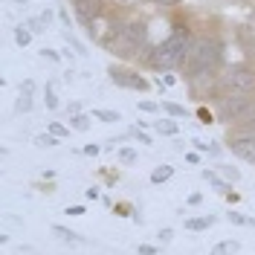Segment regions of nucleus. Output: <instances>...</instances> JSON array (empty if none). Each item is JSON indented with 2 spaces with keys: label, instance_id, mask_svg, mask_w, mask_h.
<instances>
[{
  "label": "nucleus",
  "instance_id": "obj_28",
  "mask_svg": "<svg viewBox=\"0 0 255 255\" xmlns=\"http://www.w3.org/2000/svg\"><path fill=\"white\" fill-rule=\"evenodd\" d=\"M17 110H23V113H26V110H29V107H32V96H20V99H17V104H15Z\"/></svg>",
  "mask_w": 255,
  "mask_h": 255
},
{
  "label": "nucleus",
  "instance_id": "obj_33",
  "mask_svg": "<svg viewBox=\"0 0 255 255\" xmlns=\"http://www.w3.org/2000/svg\"><path fill=\"white\" fill-rule=\"evenodd\" d=\"M67 215H73V218L85 215V206H67Z\"/></svg>",
  "mask_w": 255,
  "mask_h": 255
},
{
  "label": "nucleus",
  "instance_id": "obj_5",
  "mask_svg": "<svg viewBox=\"0 0 255 255\" xmlns=\"http://www.w3.org/2000/svg\"><path fill=\"white\" fill-rule=\"evenodd\" d=\"M110 82L119 87H128V90H148V82L139 76V73H131V70H122V67H110Z\"/></svg>",
  "mask_w": 255,
  "mask_h": 255
},
{
  "label": "nucleus",
  "instance_id": "obj_7",
  "mask_svg": "<svg viewBox=\"0 0 255 255\" xmlns=\"http://www.w3.org/2000/svg\"><path fill=\"white\" fill-rule=\"evenodd\" d=\"M229 151L241 157V160H247V163H255V136L247 134V136H235L232 142H229Z\"/></svg>",
  "mask_w": 255,
  "mask_h": 255
},
{
  "label": "nucleus",
  "instance_id": "obj_36",
  "mask_svg": "<svg viewBox=\"0 0 255 255\" xmlns=\"http://www.w3.org/2000/svg\"><path fill=\"white\" fill-rule=\"evenodd\" d=\"M102 151V148H99V145H85V154L87 157H96V154Z\"/></svg>",
  "mask_w": 255,
  "mask_h": 255
},
{
  "label": "nucleus",
  "instance_id": "obj_2",
  "mask_svg": "<svg viewBox=\"0 0 255 255\" xmlns=\"http://www.w3.org/2000/svg\"><path fill=\"white\" fill-rule=\"evenodd\" d=\"M218 61H221V44L215 38H197V41H191L183 64L191 70V76H200V73H209Z\"/></svg>",
  "mask_w": 255,
  "mask_h": 255
},
{
  "label": "nucleus",
  "instance_id": "obj_8",
  "mask_svg": "<svg viewBox=\"0 0 255 255\" xmlns=\"http://www.w3.org/2000/svg\"><path fill=\"white\" fill-rule=\"evenodd\" d=\"M102 12V0H76V15L82 23H93Z\"/></svg>",
  "mask_w": 255,
  "mask_h": 255
},
{
  "label": "nucleus",
  "instance_id": "obj_13",
  "mask_svg": "<svg viewBox=\"0 0 255 255\" xmlns=\"http://www.w3.org/2000/svg\"><path fill=\"white\" fill-rule=\"evenodd\" d=\"M35 145H38V148H55V145H58V136L52 134H38L35 136Z\"/></svg>",
  "mask_w": 255,
  "mask_h": 255
},
{
  "label": "nucleus",
  "instance_id": "obj_3",
  "mask_svg": "<svg viewBox=\"0 0 255 255\" xmlns=\"http://www.w3.org/2000/svg\"><path fill=\"white\" fill-rule=\"evenodd\" d=\"M226 87H232L235 93H253L255 90V70L253 67H229L223 76Z\"/></svg>",
  "mask_w": 255,
  "mask_h": 255
},
{
  "label": "nucleus",
  "instance_id": "obj_43",
  "mask_svg": "<svg viewBox=\"0 0 255 255\" xmlns=\"http://www.w3.org/2000/svg\"><path fill=\"white\" fill-rule=\"evenodd\" d=\"M73 3H76V0H73Z\"/></svg>",
  "mask_w": 255,
  "mask_h": 255
},
{
  "label": "nucleus",
  "instance_id": "obj_16",
  "mask_svg": "<svg viewBox=\"0 0 255 255\" xmlns=\"http://www.w3.org/2000/svg\"><path fill=\"white\" fill-rule=\"evenodd\" d=\"M90 116H93V113H90ZM90 116H87V113H73L70 125H73L76 131H87V128H90Z\"/></svg>",
  "mask_w": 255,
  "mask_h": 255
},
{
  "label": "nucleus",
  "instance_id": "obj_9",
  "mask_svg": "<svg viewBox=\"0 0 255 255\" xmlns=\"http://www.w3.org/2000/svg\"><path fill=\"white\" fill-rule=\"evenodd\" d=\"M238 38H241V47H244V50L255 52V26H241Z\"/></svg>",
  "mask_w": 255,
  "mask_h": 255
},
{
  "label": "nucleus",
  "instance_id": "obj_32",
  "mask_svg": "<svg viewBox=\"0 0 255 255\" xmlns=\"http://www.w3.org/2000/svg\"><path fill=\"white\" fill-rule=\"evenodd\" d=\"M194 148H197V151H215V145H209V142H200V139H194Z\"/></svg>",
  "mask_w": 255,
  "mask_h": 255
},
{
  "label": "nucleus",
  "instance_id": "obj_37",
  "mask_svg": "<svg viewBox=\"0 0 255 255\" xmlns=\"http://www.w3.org/2000/svg\"><path fill=\"white\" fill-rule=\"evenodd\" d=\"M203 203V194H191V197H188V206H200Z\"/></svg>",
  "mask_w": 255,
  "mask_h": 255
},
{
  "label": "nucleus",
  "instance_id": "obj_39",
  "mask_svg": "<svg viewBox=\"0 0 255 255\" xmlns=\"http://www.w3.org/2000/svg\"><path fill=\"white\" fill-rule=\"evenodd\" d=\"M154 3H157V6H177L180 0H154Z\"/></svg>",
  "mask_w": 255,
  "mask_h": 255
},
{
  "label": "nucleus",
  "instance_id": "obj_1",
  "mask_svg": "<svg viewBox=\"0 0 255 255\" xmlns=\"http://www.w3.org/2000/svg\"><path fill=\"white\" fill-rule=\"evenodd\" d=\"M188 47H191V38H188L186 29H177L174 35H169L160 47L151 50V67L157 70H171L180 67L188 55Z\"/></svg>",
  "mask_w": 255,
  "mask_h": 255
},
{
  "label": "nucleus",
  "instance_id": "obj_14",
  "mask_svg": "<svg viewBox=\"0 0 255 255\" xmlns=\"http://www.w3.org/2000/svg\"><path fill=\"white\" fill-rule=\"evenodd\" d=\"M203 180H206L212 188H215V191L226 194V183H223V180H218V174H215V171H203Z\"/></svg>",
  "mask_w": 255,
  "mask_h": 255
},
{
  "label": "nucleus",
  "instance_id": "obj_24",
  "mask_svg": "<svg viewBox=\"0 0 255 255\" xmlns=\"http://www.w3.org/2000/svg\"><path fill=\"white\" fill-rule=\"evenodd\" d=\"M119 160L125 163V166H131V163H136V151H134V148H122V151H119Z\"/></svg>",
  "mask_w": 255,
  "mask_h": 255
},
{
  "label": "nucleus",
  "instance_id": "obj_27",
  "mask_svg": "<svg viewBox=\"0 0 255 255\" xmlns=\"http://www.w3.org/2000/svg\"><path fill=\"white\" fill-rule=\"evenodd\" d=\"M64 38L70 41V47H73V50L79 52V55H87V50H85V47H82V44H79V41H76V38H73L70 32H64Z\"/></svg>",
  "mask_w": 255,
  "mask_h": 255
},
{
  "label": "nucleus",
  "instance_id": "obj_18",
  "mask_svg": "<svg viewBox=\"0 0 255 255\" xmlns=\"http://www.w3.org/2000/svg\"><path fill=\"white\" fill-rule=\"evenodd\" d=\"M93 119H99V122H119V113L116 110H93Z\"/></svg>",
  "mask_w": 255,
  "mask_h": 255
},
{
  "label": "nucleus",
  "instance_id": "obj_17",
  "mask_svg": "<svg viewBox=\"0 0 255 255\" xmlns=\"http://www.w3.org/2000/svg\"><path fill=\"white\" fill-rule=\"evenodd\" d=\"M241 250V244L238 241H221V244H215V250H212V253H238Z\"/></svg>",
  "mask_w": 255,
  "mask_h": 255
},
{
  "label": "nucleus",
  "instance_id": "obj_41",
  "mask_svg": "<svg viewBox=\"0 0 255 255\" xmlns=\"http://www.w3.org/2000/svg\"><path fill=\"white\" fill-rule=\"evenodd\" d=\"M12 3H17V6H23V3H26V0H12Z\"/></svg>",
  "mask_w": 255,
  "mask_h": 255
},
{
  "label": "nucleus",
  "instance_id": "obj_26",
  "mask_svg": "<svg viewBox=\"0 0 255 255\" xmlns=\"http://www.w3.org/2000/svg\"><path fill=\"white\" fill-rule=\"evenodd\" d=\"M221 171H223V177H226V180H232V183H235V180L241 177L238 169H232V166H221Z\"/></svg>",
  "mask_w": 255,
  "mask_h": 255
},
{
  "label": "nucleus",
  "instance_id": "obj_34",
  "mask_svg": "<svg viewBox=\"0 0 255 255\" xmlns=\"http://www.w3.org/2000/svg\"><path fill=\"white\" fill-rule=\"evenodd\" d=\"M197 119L203 122V125H209V122H212V113H209V110L203 107V110H197Z\"/></svg>",
  "mask_w": 255,
  "mask_h": 255
},
{
  "label": "nucleus",
  "instance_id": "obj_20",
  "mask_svg": "<svg viewBox=\"0 0 255 255\" xmlns=\"http://www.w3.org/2000/svg\"><path fill=\"white\" fill-rule=\"evenodd\" d=\"M26 26H29V29H32L35 35H38V32H44V29H47V17H44V15H41V17H32V20H29Z\"/></svg>",
  "mask_w": 255,
  "mask_h": 255
},
{
  "label": "nucleus",
  "instance_id": "obj_23",
  "mask_svg": "<svg viewBox=\"0 0 255 255\" xmlns=\"http://www.w3.org/2000/svg\"><path fill=\"white\" fill-rule=\"evenodd\" d=\"M229 221L238 223V226H255L253 218H244V215H238V212H229Z\"/></svg>",
  "mask_w": 255,
  "mask_h": 255
},
{
  "label": "nucleus",
  "instance_id": "obj_4",
  "mask_svg": "<svg viewBox=\"0 0 255 255\" xmlns=\"http://www.w3.org/2000/svg\"><path fill=\"white\" fill-rule=\"evenodd\" d=\"M250 110H253L250 96H247V93H238V96H229V99H223V104H221V119H223V122H229V119H244Z\"/></svg>",
  "mask_w": 255,
  "mask_h": 255
},
{
  "label": "nucleus",
  "instance_id": "obj_35",
  "mask_svg": "<svg viewBox=\"0 0 255 255\" xmlns=\"http://www.w3.org/2000/svg\"><path fill=\"white\" fill-rule=\"evenodd\" d=\"M139 253H142V255H154V253H157V247H151V244H142V247H139Z\"/></svg>",
  "mask_w": 255,
  "mask_h": 255
},
{
  "label": "nucleus",
  "instance_id": "obj_25",
  "mask_svg": "<svg viewBox=\"0 0 255 255\" xmlns=\"http://www.w3.org/2000/svg\"><path fill=\"white\" fill-rule=\"evenodd\" d=\"M32 93H35V82H32V79L20 82V96H32Z\"/></svg>",
  "mask_w": 255,
  "mask_h": 255
},
{
  "label": "nucleus",
  "instance_id": "obj_10",
  "mask_svg": "<svg viewBox=\"0 0 255 255\" xmlns=\"http://www.w3.org/2000/svg\"><path fill=\"white\" fill-rule=\"evenodd\" d=\"M215 223V218L209 215V218H188L186 221V229H191V232H203V229H209Z\"/></svg>",
  "mask_w": 255,
  "mask_h": 255
},
{
  "label": "nucleus",
  "instance_id": "obj_42",
  "mask_svg": "<svg viewBox=\"0 0 255 255\" xmlns=\"http://www.w3.org/2000/svg\"><path fill=\"white\" fill-rule=\"evenodd\" d=\"M119 3H131V0H119Z\"/></svg>",
  "mask_w": 255,
  "mask_h": 255
},
{
  "label": "nucleus",
  "instance_id": "obj_21",
  "mask_svg": "<svg viewBox=\"0 0 255 255\" xmlns=\"http://www.w3.org/2000/svg\"><path fill=\"white\" fill-rule=\"evenodd\" d=\"M47 107H50V110H55V107H58V96H55V85H47Z\"/></svg>",
  "mask_w": 255,
  "mask_h": 255
},
{
  "label": "nucleus",
  "instance_id": "obj_30",
  "mask_svg": "<svg viewBox=\"0 0 255 255\" xmlns=\"http://www.w3.org/2000/svg\"><path fill=\"white\" fill-rule=\"evenodd\" d=\"M50 131H52L55 136H58V139H61V136H67V128H64V125H58V122H52Z\"/></svg>",
  "mask_w": 255,
  "mask_h": 255
},
{
  "label": "nucleus",
  "instance_id": "obj_31",
  "mask_svg": "<svg viewBox=\"0 0 255 255\" xmlns=\"http://www.w3.org/2000/svg\"><path fill=\"white\" fill-rule=\"evenodd\" d=\"M134 136H136V142H145V145H151V136L142 134V131H136V128H134Z\"/></svg>",
  "mask_w": 255,
  "mask_h": 255
},
{
  "label": "nucleus",
  "instance_id": "obj_6",
  "mask_svg": "<svg viewBox=\"0 0 255 255\" xmlns=\"http://www.w3.org/2000/svg\"><path fill=\"white\" fill-rule=\"evenodd\" d=\"M119 35L131 50H136V47H145V41H148V26H145L142 20H131V23H125L119 29Z\"/></svg>",
  "mask_w": 255,
  "mask_h": 255
},
{
  "label": "nucleus",
  "instance_id": "obj_38",
  "mask_svg": "<svg viewBox=\"0 0 255 255\" xmlns=\"http://www.w3.org/2000/svg\"><path fill=\"white\" fill-rule=\"evenodd\" d=\"M41 55H44V58H50V61H58V55H55L52 50H41Z\"/></svg>",
  "mask_w": 255,
  "mask_h": 255
},
{
  "label": "nucleus",
  "instance_id": "obj_12",
  "mask_svg": "<svg viewBox=\"0 0 255 255\" xmlns=\"http://www.w3.org/2000/svg\"><path fill=\"white\" fill-rule=\"evenodd\" d=\"M154 131H157V134H163V136H174V134H177V125L169 122V119H157V122H154Z\"/></svg>",
  "mask_w": 255,
  "mask_h": 255
},
{
  "label": "nucleus",
  "instance_id": "obj_11",
  "mask_svg": "<svg viewBox=\"0 0 255 255\" xmlns=\"http://www.w3.org/2000/svg\"><path fill=\"white\" fill-rule=\"evenodd\" d=\"M171 174H174V169H171V166H160V169L151 171V183H154V186H160V183L171 180Z\"/></svg>",
  "mask_w": 255,
  "mask_h": 255
},
{
  "label": "nucleus",
  "instance_id": "obj_15",
  "mask_svg": "<svg viewBox=\"0 0 255 255\" xmlns=\"http://www.w3.org/2000/svg\"><path fill=\"white\" fill-rule=\"evenodd\" d=\"M32 29H29V26H17L15 29V41H17V47H26V44H29V41H32Z\"/></svg>",
  "mask_w": 255,
  "mask_h": 255
},
{
  "label": "nucleus",
  "instance_id": "obj_19",
  "mask_svg": "<svg viewBox=\"0 0 255 255\" xmlns=\"http://www.w3.org/2000/svg\"><path fill=\"white\" fill-rule=\"evenodd\" d=\"M52 232H55L61 241H79V235H76L73 229H64V226H52Z\"/></svg>",
  "mask_w": 255,
  "mask_h": 255
},
{
  "label": "nucleus",
  "instance_id": "obj_22",
  "mask_svg": "<svg viewBox=\"0 0 255 255\" xmlns=\"http://www.w3.org/2000/svg\"><path fill=\"white\" fill-rule=\"evenodd\" d=\"M163 110H166L169 116H186V110H183V104H171V102H166V104H163Z\"/></svg>",
  "mask_w": 255,
  "mask_h": 255
},
{
  "label": "nucleus",
  "instance_id": "obj_29",
  "mask_svg": "<svg viewBox=\"0 0 255 255\" xmlns=\"http://www.w3.org/2000/svg\"><path fill=\"white\" fill-rule=\"evenodd\" d=\"M163 104H154V102H139V110H145V113H157Z\"/></svg>",
  "mask_w": 255,
  "mask_h": 255
},
{
  "label": "nucleus",
  "instance_id": "obj_40",
  "mask_svg": "<svg viewBox=\"0 0 255 255\" xmlns=\"http://www.w3.org/2000/svg\"><path fill=\"white\" fill-rule=\"evenodd\" d=\"M160 238H163V241H171V238H174V232H171V229H163V232H160Z\"/></svg>",
  "mask_w": 255,
  "mask_h": 255
}]
</instances>
